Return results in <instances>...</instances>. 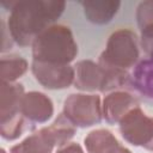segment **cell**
I'll use <instances>...</instances> for the list:
<instances>
[{"label":"cell","instance_id":"obj_20","mask_svg":"<svg viewBox=\"0 0 153 153\" xmlns=\"http://www.w3.org/2000/svg\"><path fill=\"white\" fill-rule=\"evenodd\" d=\"M56 153H85L82 147L76 142H68L57 148Z\"/></svg>","mask_w":153,"mask_h":153},{"label":"cell","instance_id":"obj_18","mask_svg":"<svg viewBox=\"0 0 153 153\" xmlns=\"http://www.w3.org/2000/svg\"><path fill=\"white\" fill-rule=\"evenodd\" d=\"M141 37L140 44L142 50L149 56L153 57V22H147L145 24L139 25Z\"/></svg>","mask_w":153,"mask_h":153},{"label":"cell","instance_id":"obj_4","mask_svg":"<svg viewBox=\"0 0 153 153\" xmlns=\"http://www.w3.org/2000/svg\"><path fill=\"white\" fill-rule=\"evenodd\" d=\"M139 57L137 36L131 30L120 29L109 36L105 49L98 59V63L104 68L128 72L129 68L137 63Z\"/></svg>","mask_w":153,"mask_h":153},{"label":"cell","instance_id":"obj_5","mask_svg":"<svg viewBox=\"0 0 153 153\" xmlns=\"http://www.w3.org/2000/svg\"><path fill=\"white\" fill-rule=\"evenodd\" d=\"M62 114L75 127L87 128L98 124L103 118L100 97L98 94L72 93L65 99Z\"/></svg>","mask_w":153,"mask_h":153},{"label":"cell","instance_id":"obj_9","mask_svg":"<svg viewBox=\"0 0 153 153\" xmlns=\"http://www.w3.org/2000/svg\"><path fill=\"white\" fill-rule=\"evenodd\" d=\"M20 112L30 123H44L54 114L51 99L38 91L24 93L20 103Z\"/></svg>","mask_w":153,"mask_h":153},{"label":"cell","instance_id":"obj_3","mask_svg":"<svg viewBox=\"0 0 153 153\" xmlns=\"http://www.w3.org/2000/svg\"><path fill=\"white\" fill-rule=\"evenodd\" d=\"M74 87L81 91L111 92L129 86L130 73L127 71L104 68L92 60L78 61L74 66Z\"/></svg>","mask_w":153,"mask_h":153},{"label":"cell","instance_id":"obj_6","mask_svg":"<svg viewBox=\"0 0 153 153\" xmlns=\"http://www.w3.org/2000/svg\"><path fill=\"white\" fill-rule=\"evenodd\" d=\"M118 124L120 133L127 142L153 152V117L147 116L140 106L131 109Z\"/></svg>","mask_w":153,"mask_h":153},{"label":"cell","instance_id":"obj_15","mask_svg":"<svg viewBox=\"0 0 153 153\" xmlns=\"http://www.w3.org/2000/svg\"><path fill=\"white\" fill-rule=\"evenodd\" d=\"M27 61L18 55L2 56L0 60V75L1 81L14 82L27 71Z\"/></svg>","mask_w":153,"mask_h":153},{"label":"cell","instance_id":"obj_14","mask_svg":"<svg viewBox=\"0 0 153 153\" xmlns=\"http://www.w3.org/2000/svg\"><path fill=\"white\" fill-rule=\"evenodd\" d=\"M87 153H108L120 145L115 135L108 129H96L90 131L84 139Z\"/></svg>","mask_w":153,"mask_h":153},{"label":"cell","instance_id":"obj_22","mask_svg":"<svg viewBox=\"0 0 153 153\" xmlns=\"http://www.w3.org/2000/svg\"><path fill=\"white\" fill-rule=\"evenodd\" d=\"M0 152H1V153H6V151H5L4 148H1V151H0Z\"/></svg>","mask_w":153,"mask_h":153},{"label":"cell","instance_id":"obj_12","mask_svg":"<svg viewBox=\"0 0 153 153\" xmlns=\"http://www.w3.org/2000/svg\"><path fill=\"white\" fill-rule=\"evenodd\" d=\"M129 86L145 98L153 100V57L143 59L134 66Z\"/></svg>","mask_w":153,"mask_h":153},{"label":"cell","instance_id":"obj_10","mask_svg":"<svg viewBox=\"0 0 153 153\" xmlns=\"http://www.w3.org/2000/svg\"><path fill=\"white\" fill-rule=\"evenodd\" d=\"M56 141L49 129L43 127L29 135L20 143L11 147L10 153H53Z\"/></svg>","mask_w":153,"mask_h":153},{"label":"cell","instance_id":"obj_2","mask_svg":"<svg viewBox=\"0 0 153 153\" xmlns=\"http://www.w3.org/2000/svg\"><path fill=\"white\" fill-rule=\"evenodd\" d=\"M78 55V44L72 30L54 24L43 30L32 43V61L69 65Z\"/></svg>","mask_w":153,"mask_h":153},{"label":"cell","instance_id":"obj_11","mask_svg":"<svg viewBox=\"0 0 153 153\" xmlns=\"http://www.w3.org/2000/svg\"><path fill=\"white\" fill-rule=\"evenodd\" d=\"M24 86L19 82L1 81L0 121L20 115V103L24 96Z\"/></svg>","mask_w":153,"mask_h":153},{"label":"cell","instance_id":"obj_17","mask_svg":"<svg viewBox=\"0 0 153 153\" xmlns=\"http://www.w3.org/2000/svg\"><path fill=\"white\" fill-rule=\"evenodd\" d=\"M27 122L29 121L22 114L5 121H0V134L5 140H16L26 129Z\"/></svg>","mask_w":153,"mask_h":153},{"label":"cell","instance_id":"obj_8","mask_svg":"<svg viewBox=\"0 0 153 153\" xmlns=\"http://www.w3.org/2000/svg\"><path fill=\"white\" fill-rule=\"evenodd\" d=\"M135 106H139L136 97L127 90H115L109 92L102 104L103 117L110 124H117Z\"/></svg>","mask_w":153,"mask_h":153},{"label":"cell","instance_id":"obj_1","mask_svg":"<svg viewBox=\"0 0 153 153\" xmlns=\"http://www.w3.org/2000/svg\"><path fill=\"white\" fill-rule=\"evenodd\" d=\"M65 1L29 0L10 2L7 30L20 47L32 45L35 38L47 27L54 25L65 11Z\"/></svg>","mask_w":153,"mask_h":153},{"label":"cell","instance_id":"obj_7","mask_svg":"<svg viewBox=\"0 0 153 153\" xmlns=\"http://www.w3.org/2000/svg\"><path fill=\"white\" fill-rule=\"evenodd\" d=\"M31 71L35 79L48 90H62L74 82L75 71L71 65H55L32 61Z\"/></svg>","mask_w":153,"mask_h":153},{"label":"cell","instance_id":"obj_19","mask_svg":"<svg viewBox=\"0 0 153 153\" xmlns=\"http://www.w3.org/2000/svg\"><path fill=\"white\" fill-rule=\"evenodd\" d=\"M137 25L153 20V0H146L139 4L136 8Z\"/></svg>","mask_w":153,"mask_h":153},{"label":"cell","instance_id":"obj_13","mask_svg":"<svg viewBox=\"0 0 153 153\" xmlns=\"http://www.w3.org/2000/svg\"><path fill=\"white\" fill-rule=\"evenodd\" d=\"M84 13L88 22L98 25L109 23L117 13L121 2L114 0H96V1H82Z\"/></svg>","mask_w":153,"mask_h":153},{"label":"cell","instance_id":"obj_16","mask_svg":"<svg viewBox=\"0 0 153 153\" xmlns=\"http://www.w3.org/2000/svg\"><path fill=\"white\" fill-rule=\"evenodd\" d=\"M49 129L56 141L57 147L68 143V141L74 136L76 131V127L63 114H60L55 118V121L49 126Z\"/></svg>","mask_w":153,"mask_h":153},{"label":"cell","instance_id":"obj_21","mask_svg":"<svg viewBox=\"0 0 153 153\" xmlns=\"http://www.w3.org/2000/svg\"><path fill=\"white\" fill-rule=\"evenodd\" d=\"M108 153H131L128 148H126L124 146H122V145H117L116 147H114L110 152H108Z\"/></svg>","mask_w":153,"mask_h":153}]
</instances>
